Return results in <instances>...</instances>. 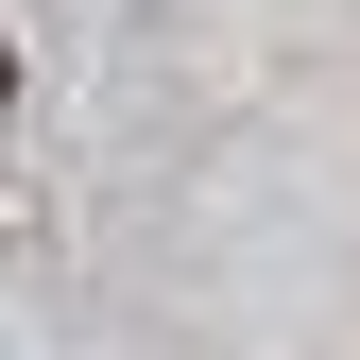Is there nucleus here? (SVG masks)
<instances>
[{
	"instance_id": "f257e3e1",
	"label": "nucleus",
	"mask_w": 360,
	"mask_h": 360,
	"mask_svg": "<svg viewBox=\"0 0 360 360\" xmlns=\"http://www.w3.org/2000/svg\"><path fill=\"white\" fill-rule=\"evenodd\" d=\"M0 103H18V52H0Z\"/></svg>"
}]
</instances>
